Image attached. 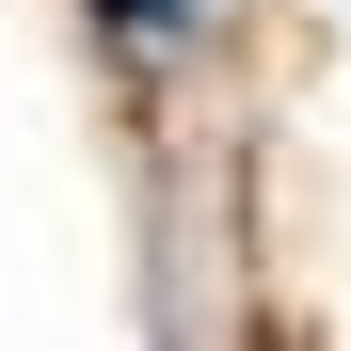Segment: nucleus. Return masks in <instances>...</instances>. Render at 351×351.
I'll list each match as a JSON object with an SVG mask.
<instances>
[{
    "mask_svg": "<svg viewBox=\"0 0 351 351\" xmlns=\"http://www.w3.org/2000/svg\"><path fill=\"white\" fill-rule=\"evenodd\" d=\"M112 16H176V0H112Z\"/></svg>",
    "mask_w": 351,
    "mask_h": 351,
    "instance_id": "nucleus-1",
    "label": "nucleus"
}]
</instances>
